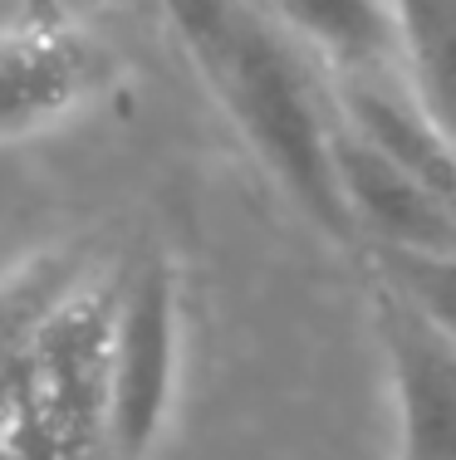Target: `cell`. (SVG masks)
<instances>
[{"mask_svg":"<svg viewBox=\"0 0 456 460\" xmlns=\"http://www.w3.org/2000/svg\"><path fill=\"white\" fill-rule=\"evenodd\" d=\"M201 79L304 221H314L334 240H353L339 201V181H334L329 89L314 74L309 54L290 45L255 10V0L221 45V54L201 69Z\"/></svg>","mask_w":456,"mask_h":460,"instance_id":"1","label":"cell"},{"mask_svg":"<svg viewBox=\"0 0 456 460\" xmlns=\"http://www.w3.org/2000/svg\"><path fill=\"white\" fill-rule=\"evenodd\" d=\"M187 367V299L167 250L128 255L113 275L103 338V456L152 460L167 441Z\"/></svg>","mask_w":456,"mask_h":460,"instance_id":"2","label":"cell"},{"mask_svg":"<svg viewBox=\"0 0 456 460\" xmlns=\"http://www.w3.org/2000/svg\"><path fill=\"white\" fill-rule=\"evenodd\" d=\"M118 84L113 49L79 10H25L0 25V147L84 118Z\"/></svg>","mask_w":456,"mask_h":460,"instance_id":"3","label":"cell"},{"mask_svg":"<svg viewBox=\"0 0 456 460\" xmlns=\"http://www.w3.org/2000/svg\"><path fill=\"white\" fill-rule=\"evenodd\" d=\"M368 304L393 402V460H456V348L383 279Z\"/></svg>","mask_w":456,"mask_h":460,"instance_id":"4","label":"cell"},{"mask_svg":"<svg viewBox=\"0 0 456 460\" xmlns=\"http://www.w3.org/2000/svg\"><path fill=\"white\" fill-rule=\"evenodd\" d=\"M334 181L349 216V235L373 255H442L456 250V201L403 172L368 142L334 123Z\"/></svg>","mask_w":456,"mask_h":460,"instance_id":"5","label":"cell"},{"mask_svg":"<svg viewBox=\"0 0 456 460\" xmlns=\"http://www.w3.org/2000/svg\"><path fill=\"white\" fill-rule=\"evenodd\" d=\"M255 10L309 54L319 74H363L398 64L393 0H255Z\"/></svg>","mask_w":456,"mask_h":460,"instance_id":"6","label":"cell"},{"mask_svg":"<svg viewBox=\"0 0 456 460\" xmlns=\"http://www.w3.org/2000/svg\"><path fill=\"white\" fill-rule=\"evenodd\" d=\"M398 69L456 147V0H393Z\"/></svg>","mask_w":456,"mask_h":460,"instance_id":"7","label":"cell"},{"mask_svg":"<svg viewBox=\"0 0 456 460\" xmlns=\"http://www.w3.org/2000/svg\"><path fill=\"white\" fill-rule=\"evenodd\" d=\"M378 279L417 304L422 319L456 348V250L442 255H373Z\"/></svg>","mask_w":456,"mask_h":460,"instance_id":"8","label":"cell"},{"mask_svg":"<svg viewBox=\"0 0 456 460\" xmlns=\"http://www.w3.org/2000/svg\"><path fill=\"white\" fill-rule=\"evenodd\" d=\"M167 30L177 35V45L187 49V59L197 64V74L221 54L231 40V30L241 25V15L251 10V0H157Z\"/></svg>","mask_w":456,"mask_h":460,"instance_id":"9","label":"cell"},{"mask_svg":"<svg viewBox=\"0 0 456 460\" xmlns=\"http://www.w3.org/2000/svg\"><path fill=\"white\" fill-rule=\"evenodd\" d=\"M108 5H123V0H69V10H79V15H94V10H108Z\"/></svg>","mask_w":456,"mask_h":460,"instance_id":"10","label":"cell"}]
</instances>
